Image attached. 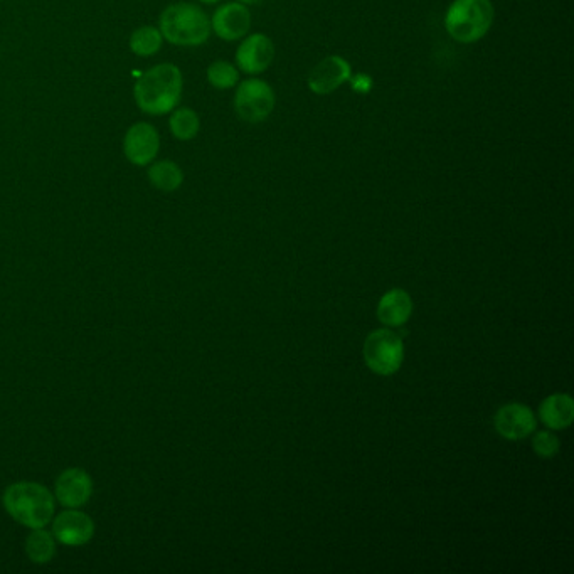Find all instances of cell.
Segmentation results:
<instances>
[{"instance_id": "cell-5", "label": "cell", "mask_w": 574, "mask_h": 574, "mask_svg": "<svg viewBox=\"0 0 574 574\" xmlns=\"http://www.w3.org/2000/svg\"><path fill=\"white\" fill-rule=\"evenodd\" d=\"M364 361L373 373L391 376L398 373L404 361L401 337L393 330L379 329L367 335L364 342Z\"/></svg>"}, {"instance_id": "cell-14", "label": "cell", "mask_w": 574, "mask_h": 574, "mask_svg": "<svg viewBox=\"0 0 574 574\" xmlns=\"http://www.w3.org/2000/svg\"><path fill=\"white\" fill-rule=\"evenodd\" d=\"M413 314V300L408 292L394 288L384 293L378 303V319L386 327H401Z\"/></svg>"}, {"instance_id": "cell-15", "label": "cell", "mask_w": 574, "mask_h": 574, "mask_svg": "<svg viewBox=\"0 0 574 574\" xmlns=\"http://www.w3.org/2000/svg\"><path fill=\"white\" fill-rule=\"evenodd\" d=\"M539 416L551 430H566L574 420V404L569 394H553L539 406Z\"/></svg>"}, {"instance_id": "cell-6", "label": "cell", "mask_w": 574, "mask_h": 574, "mask_svg": "<svg viewBox=\"0 0 574 574\" xmlns=\"http://www.w3.org/2000/svg\"><path fill=\"white\" fill-rule=\"evenodd\" d=\"M236 86L234 112L243 122L256 125L270 118L277 105V96L272 86L258 78H250Z\"/></svg>"}, {"instance_id": "cell-10", "label": "cell", "mask_w": 574, "mask_h": 574, "mask_svg": "<svg viewBox=\"0 0 574 574\" xmlns=\"http://www.w3.org/2000/svg\"><path fill=\"white\" fill-rule=\"evenodd\" d=\"M95 521L80 509H66L53 517V536L56 543L80 548L95 537Z\"/></svg>"}, {"instance_id": "cell-17", "label": "cell", "mask_w": 574, "mask_h": 574, "mask_svg": "<svg viewBox=\"0 0 574 574\" xmlns=\"http://www.w3.org/2000/svg\"><path fill=\"white\" fill-rule=\"evenodd\" d=\"M26 554L34 564H48L56 554V539L53 532L44 531V527L32 529L26 539Z\"/></svg>"}, {"instance_id": "cell-23", "label": "cell", "mask_w": 574, "mask_h": 574, "mask_svg": "<svg viewBox=\"0 0 574 574\" xmlns=\"http://www.w3.org/2000/svg\"><path fill=\"white\" fill-rule=\"evenodd\" d=\"M202 4H208V6H213V4H218L221 0H199Z\"/></svg>"}, {"instance_id": "cell-1", "label": "cell", "mask_w": 574, "mask_h": 574, "mask_svg": "<svg viewBox=\"0 0 574 574\" xmlns=\"http://www.w3.org/2000/svg\"><path fill=\"white\" fill-rule=\"evenodd\" d=\"M184 78L179 66L160 63L140 76L133 86V98L137 107L152 117H162L176 110L181 103Z\"/></svg>"}, {"instance_id": "cell-12", "label": "cell", "mask_w": 574, "mask_h": 574, "mask_svg": "<svg viewBox=\"0 0 574 574\" xmlns=\"http://www.w3.org/2000/svg\"><path fill=\"white\" fill-rule=\"evenodd\" d=\"M250 29L251 12L248 6L241 2L223 4L211 17V31L228 43L245 38Z\"/></svg>"}, {"instance_id": "cell-3", "label": "cell", "mask_w": 574, "mask_h": 574, "mask_svg": "<svg viewBox=\"0 0 574 574\" xmlns=\"http://www.w3.org/2000/svg\"><path fill=\"white\" fill-rule=\"evenodd\" d=\"M159 29L167 43L181 48H197L208 43L211 19L201 7L177 2L160 14Z\"/></svg>"}, {"instance_id": "cell-20", "label": "cell", "mask_w": 574, "mask_h": 574, "mask_svg": "<svg viewBox=\"0 0 574 574\" xmlns=\"http://www.w3.org/2000/svg\"><path fill=\"white\" fill-rule=\"evenodd\" d=\"M206 76H208L209 85L216 90H231L240 83L238 68L228 61H223V59L209 64Z\"/></svg>"}, {"instance_id": "cell-16", "label": "cell", "mask_w": 574, "mask_h": 574, "mask_svg": "<svg viewBox=\"0 0 574 574\" xmlns=\"http://www.w3.org/2000/svg\"><path fill=\"white\" fill-rule=\"evenodd\" d=\"M147 177L157 191L174 192L184 182V172L174 160L164 159L152 162Z\"/></svg>"}, {"instance_id": "cell-9", "label": "cell", "mask_w": 574, "mask_h": 574, "mask_svg": "<svg viewBox=\"0 0 574 574\" xmlns=\"http://www.w3.org/2000/svg\"><path fill=\"white\" fill-rule=\"evenodd\" d=\"M277 48L270 36L263 32H255L236 49V64L246 75H261L265 73L275 61Z\"/></svg>"}, {"instance_id": "cell-7", "label": "cell", "mask_w": 574, "mask_h": 574, "mask_svg": "<svg viewBox=\"0 0 574 574\" xmlns=\"http://www.w3.org/2000/svg\"><path fill=\"white\" fill-rule=\"evenodd\" d=\"M160 150V135L152 123H133L123 137V154L137 167H147L154 162Z\"/></svg>"}, {"instance_id": "cell-13", "label": "cell", "mask_w": 574, "mask_h": 574, "mask_svg": "<svg viewBox=\"0 0 574 574\" xmlns=\"http://www.w3.org/2000/svg\"><path fill=\"white\" fill-rule=\"evenodd\" d=\"M494 426L497 433L507 440H521L534 431L536 418L526 404H505L495 413Z\"/></svg>"}, {"instance_id": "cell-18", "label": "cell", "mask_w": 574, "mask_h": 574, "mask_svg": "<svg viewBox=\"0 0 574 574\" xmlns=\"http://www.w3.org/2000/svg\"><path fill=\"white\" fill-rule=\"evenodd\" d=\"M169 128L177 140L191 142L196 139L197 133L201 130V118L192 108H176L171 112Z\"/></svg>"}, {"instance_id": "cell-11", "label": "cell", "mask_w": 574, "mask_h": 574, "mask_svg": "<svg viewBox=\"0 0 574 574\" xmlns=\"http://www.w3.org/2000/svg\"><path fill=\"white\" fill-rule=\"evenodd\" d=\"M93 495V480L83 468H66L54 484V497L66 509H80Z\"/></svg>"}, {"instance_id": "cell-2", "label": "cell", "mask_w": 574, "mask_h": 574, "mask_svg": "<svg viewBox=\"0 0 574 574\" xmlns=\"http://www.w3.org/2000/svg\"><path fill=\"white\" fill-rule=\"evenodd\" d=\"M2 504L14 521L29 529L48 526L56 512V497L38 482L9 485L2 495Z\"/></svg>"}, {"instance_id": "cell-8", "label": "cell", "mask_w": 574, "mask_h": 574, "mask_svg": "<svg viewBox=\"0 0 574 574\" xmlns=\"http://www.w3.org/2000/svg\"><path fill=\"white\" fill-rule=\"evenodd\" d=\"M352 66L347 59L337 54L325 56L315 64L307 76V86L314 95L327 96L339 90L351 80Z\"/></svg>"}, {"instance_id": "cell-19", "label": "cell", "mask_w": 574, "mask_h": 574, "mask_svg": "<svg viewBox=\"0 0 574 574\" xmlns=\"http://www.w3.org/2000/svg\"><path fill=\"white\" fill-rule=\"evenodd\" d=\"M164 44V36L159 27L142 26L130 36V51L140 58H150L159 53Z\"/></svg>"}, {"instance_id": "cell-22", "label": "cell", "mask_w": 574, "mask_h": 574, "mask_svg": "<svg viewBox=\"0 0 574 574\" xmlns=\"http://www.w3.org/2000/svg\"><path fill=\"white\" fill-rule=\"evenodd\" d=\"M241 4H245V6H258L261 2H265V0H238Z\"/></svg>"}, {"instance_id": "cell-21", "label": "cell", "mask_w": 574, "mask_h": 574, "mask_svg": "<svg viewBox=\"0 0 574 574\" xmlns=\"http://www.w3.org/2000/svg\"><path fill=\"white\" fill-rule=\"evenodd\" d=\"M532 448L541 458L556 457L559 452L558 436L551 431H537L534 440H532Z\"/></svg>"}, {"instance_id": "cell-4", "label": "cell", "mask_w": 574, "mask_h": 574, "mask_svg": "<svg viewBox=\"0 0 574 574\" xmlns=\"http://www.w3.org/2000/svg\"><path fill=\"white\" fill-rule=\"evenodd\" d=\"M492 0H453L445 14L448 36L460 44H474L484 39L494 26Z\"/></svg>"}]
</instances>
